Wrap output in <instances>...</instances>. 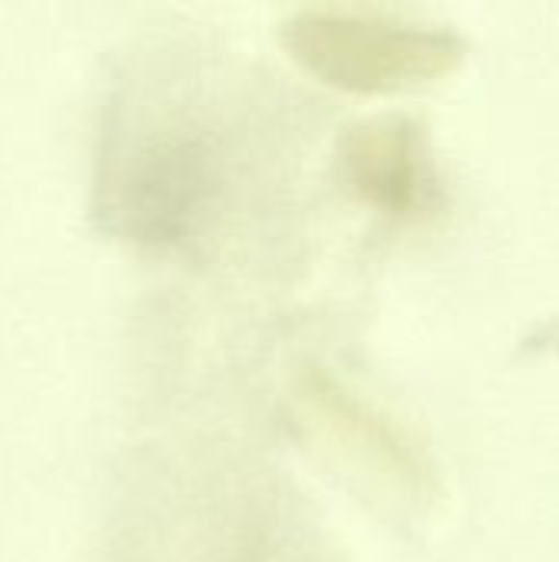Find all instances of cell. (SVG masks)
<instances>
[{
  "instance_id": "cell-2",
  "label": "cell",
  "mask_w": 559,
  "mask_h": 562,
  "mask_svg": "<svg viewBox=\"0 0 559 562\" xmlns=\"http://www.w3.org/2000/svg\"><path fill=\"white\" fill-rule=\"evenodd\" d=\"M217 194V158L211 142L188 128H155L122 158L109 207L119 227L138 240H185L211 214Z\"/></svg>"
},
{
  "instance_id": "cell-1",
  "label": "cell",
  "mask_w": 559,
  "mask_h": 562,
  "mask_svg": "<svg viewBox=\"0 0 559 562\" xmlns=\"http://www.w3.org/2000/svg\"><path fill=\"white\" fill-rule=\"evenodd\" d=\"M283 43L326 82L359 92L428 82L465 56L455 30L369 10H297L283 20Z\"/></svg>"
},
{
  "instance_id": "cell-3",
  "label": "cell",
  "mask_w": 559,
  "mask_h": 562,
  "mask_svg": "<svg viewBox=\"0 0 559 562\" xmlns=\"http://www.w3.org/2000/svg\"><path fill=\"white\" fill-rule=\"evenodd\" d=\"M339 161L349 184L389 214H415L435 194L425 132L409 115H372L346 128Z\"/></svg>"
}]
</instances>
